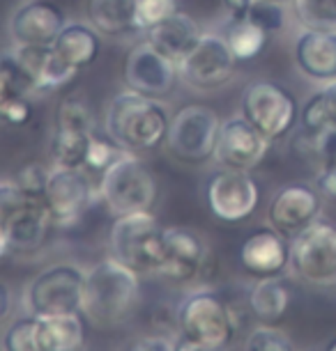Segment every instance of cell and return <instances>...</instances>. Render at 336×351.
Instances as JSON below:
<instances>
[{"label":"cell","mask_w":336,"mask_h":351,"mask_svg":"<svg viewBox=\"0 0 336 351\" xmlns=\"http://www.w3.org/2000/svg\"><path fill=\"white\" fill-rule=\"evenodd\" d=\"M51 228H54V221H51L46 204L25 200L23 207L5 223L8 246L14 253H35L44 246Z\"/></svg>","instance_id":"obj_20"},{"label":"cell","mask_w":336,"mask_h":351,"mask_svg":"<svg viewBox=\"0 0 336 351\" xmlns=\"http://www.w3.org/2000/svg\"><path fill=\"white\" fill-rule=\"evenodd\" d=\"M223 37H226L235 60L237 62H249V60H254V58L260 56L269 35L265 30H260L258 25H254L249 19H237V21H230Z\"/></svg>","instance_id":"obj_29"},{"label":"cell","mask_w":336,"mask_h":351,"mask_svg":"<svg viewBox=\"0 0 336 351\" xmlns=\"http://www.w3.org/2000/svg\"><path fill=\"white\" fill-rule=\"evenodd\" d=\"M221 122L214 108L203 104L184 106L170 117L166 147L182 163H205L214 154Z\"/></svg>","instance_id":"obj_9"},{"label":"cell","mask_w":336,"mask_h":351,"mask_svg":"<svg viewBox=\"0 0 336 351\" xmlns=\"http://www.w3.org/2000/svg\"><path fill=\"white\" fill-rule=\"evenodd\" d=\"M90 23L100 35L122 37L138 30L136 0H90Z\"/></svg>","instance_id":"obj_25"},{"label":"cell","mask_w":336,"mask_h":351,"mask_svg":"<svg viewBox=\"0 0 336 351\" xmlns=\"http://www.w3.org/2000/svg\"><path fill=\"white\" fill-rule=\"evenodd\" d=\"M318 158L320 165L336 163V129L318 136Z\"/></svg>","instance_id":"obj_41"},{"label":"cell","mask_w":336,"mask_h":351,"mask_svg":"<svg viewBox=\"0 0 336 351\" xmlns=\"http://www.w3.org/2000/svg\"><path fill=\"white\" fill-rule=\"evenodd\" d=\"M164 255V228L153 216L143 214L117 216L111 228V257L138 276L157 274Z\"/></svg>","instance_id":"obj_5"},{"label":"cell","mask_w":336,"mask_h":351,"mask_svg":"<svg viewBox=\"0 0 336 351\" xmlns=\"http://www.w3.org/2000/svg\"><path fill=\"white\" fill-rule=\"evenodd\" d=\"M37 337L42 351H83L88 344V322L83 313L37 317Z\"/></svg>","instance_id":"obj_23"},{"label":"cell","mask_w":336,"mask_h":351,"mask_svg":"<svg viewBox=\"0 0 336 351\" xmlns=\"http://www.w3.org/2000/svg\"><path fill=\"white\" fill-rule=\"evenodd\" d=\"M168 124L170 117L164 104L129 88L117 92L107 110V136L131 154L159 147L166 141Z\"/></svg>","instance_id":"obj_2"},{"label":"cell","mask_w":336,"mask_h":351,"mask_svg":"<svg viewBox=\"0 0 336 351\" xmlns=\"http://www.w3.org/2000/svg\"><path fill=\"white\" fill-rule=\"evenodd\" d=\"M122 147L117 145L113 138H109V136H92V141H90V149H88V161H85V172L88 175H100L102 177V172L109 168L111 163L115 161L117 156L122 154Z\"/></svg>","instance_id":"obj_33"},{"label":"cell","mask_w":336,"mask_h":351,"mask_svg":"<svg viewBox=\"0 0 336 351\" xmlns=\"http://www.w3.org/2000/svg\"><path fill=\"white\" fill-rule=\"evenodd\" d=\"M5 253H10V246H8V237H5L3 225H0V257H3Z\"/></svg>","instance_id":"obj_45"},{"label":"cell","mask_w":336,"mask_h":351,"mask_svg":"<svg viewBox=\"0 0 336 351\" xmlns=\"http://www.w3.org/2000/svg\"><path fill=\"white\" fill-rule=\"evenodd\" d=\"M315 191L320 197L336 202V163H325L320 165V175L315 180Z\"/></svg>","instance_id":"obj_39"},{"label":"cell","mask_w":336,"mask_h":351,"mask_svg":"<svg viewBox=\"0 0 336 351\" xmlns=\"http://www.w3.org/2000/svg\"><path fill=\"white\" fill-rule=\"evenodd\" d=\"M146 37L157 51L168 58V60L180 64L184 58L194 51V46L201 42L203 32L194 16L184 14V12H177V14L168 16L166 21L157 23L150 30H146Z\"/></svg>","instance_id":"obj_21"},{"label":"cell","mask_w":336,"mask_h":351,"mask_svg":"<svg viewBox=\"0 0 336 351\" xmlns=\"http://www.w3.org/2000/svg\"><path fill=\"white\" fill-rule=\"evenodd\" d=\"M3 351H42L37 337V317L12 322L3 335Z\"/></svg>","instance_id":"obj_32"},{"label":"cell","mask_w":336,"mask_h":351,"mask_svg":"<svg viewBox=\"0 0 336 351\" xmlns=\"http://www.w3.org/2000/svg\"><path fill=\"white\" fill-rule=\"evenodd\" d=\"M295 62L313 81L336 78V30H306L295 39Z\"/></svg>","instance_id":"obj_19"},{"label":"cell","mask_w":336,"mask_h":351,"mask_svg":"<svg viewBox=\"0 0 336 351\" xmlns=\"http://www.w3.org/2000/svg\"><path fill=\"white\" fill-rule=\"evenodd\" d=\"M67 19L54 0H25L10 16V39L14 46H51Z\"/></svg>","instance_id":"obj_17"},{"label":"cell","mask_w":336,"mask_h":351,"mask_svg":"<svg viewBox=\"0 0 336 351\" xmlns=\"http://www.w3.org/2000/svg\"><path fill=\"white\" fill-rule=\"evenodd\" d=\"M56 129H76L95 134V117H92L90 106L78 97H67L58 106Z\"/></svg>","instance_id":"obj_31"},{"label":"cell","mask_w":336,"mask_h":351,"mask_svg":"<svg viewBox=\"0 0 336 351\" xmlns=\"http://www.w3.org/2000/svg\"><path fill=\"white\" fill-rule=\"evenodd\" d=\"M235 56L226 37L203 35L184 60L177 64L182 81L194 90H216L226 85L235 74Z\"/></svg>","instance_id":"obj_11"},{"label":"cell","mask_w":336,"mask_h":351,"mask_svg":"<svg viewBox=\"0 0 336 351\" xmlns=\"http://www.w3.org/2000/svg\"><path fill=\"white\" fill-rule=\"evenodd\" d=\"M293 294L291 287L279 278H262L256 280L254 287L249 289V310L256 317V322L262 326H276L286 317L288 308H291Z\"/></svg>","instance_id":"obj_24"},{"label":"cell","mask_w":336,"mask_h":351,"mask_svg":"<svg viewBox=\"0 0 336 351\" xmlns=\"http://www.w3.org/2000/svg\"><path fill=\"white\" fill-rule=\"evenodd\" d=\"M100 195L117 216L153 211L159 200V184L153 170L131 152H122L100 177Z\"/></svg>","instance_id":"obj_4"},{"label":"cell","mask_w":336,"mask_h":351,"mask_svg":"<svg viewBox=\"0 0 336 351\" xmlns=\"http://www.w3.org/2000/svg\"><path fill=\"white\" fill-rule=\"evenodd\" d=\"M208 260L205 241L189 228H164V255L157 276L168 282H191L201 276Z\"/></svg>","instance_id":"obj_16"},{"label":"cell","mask_w":336,"mask_h":351,"mask_svg":"<svg viewBox=\"0 0 336 351\" xmlns=\"http://www.w3.org/2000/svg\"><path fill=\"white\" fill-rule=\"evenodd\" d=\"M245 351H295L293 340L276 326L254 328L245 340Z\"/></svg>","instance_id":"obj_36"},{"label":"cell","mask_w":336,"mask_h":351,"mask_svg":"<svg viewBox=\"0 0 336 351\" xmlns=\"http://www.w3.org/2000/svg\"><path fill=\"white\" fill-rule=\"evenodd\" d=\"M274 3H286V0H274Z\"/></svg>","instance_id":"obj_47"},{"label":"cell","mask_w":336,"mask_h":351,"mask_svg":"<svg viewBox=\"0 0 336 351\" xmlns=\"http://www.w3.org/2000/svg\"><path fill=\"white\" fill-rule=\"evenodd\" d=\"M177 76H180L177 64L157 51L148 39L136 44L129 51L127 62H124V83H127V88L153 99L170 95V90L177 83Z\"/></svg>","instance_id":"obj_14"},{"label":"cell","mask_w":336,"mask_h":351,"mask_svg":"<svg viewBox=\"0 0 336 351\" xmlns=\"http://www.w3.org/2000/svg\"><path fill=\"white\" fill-rule=\"evenodd\" d=\"M90 131L76 129H56L51 138V161L56 168H74L83 170L88 161V149L92 141Z\"/></svg>","instance_id":"obj_28"},{"label":"cell","mask_w":336,"mask_h":351,"mask_svg":"<svg viewBox=\"0 0 336 351\" xmlns=\"http://www.w3.org/2000/svg\"><path fill=\"white\" fill-rule=\"evenodd\" d=\"M291 269L313 287H336V223L315 218L293 237Z\"/></svg>","instance_id":"obj_7"},{"label":"cell","mask_w":336,"mask_h":351,"mask_svg":"<svg viewBox=\"0 0 336 351\" xmlns=\"http://www.w3.org/2000/svg\"><path fill=\"white\" fill-rule=\"evenodd\" d=\"M0 120L8 122L10 127H25L32 120V99L21 97L16 101H12L3 115H0Z\"/></svg>","instance_id":"obj_38"},{"label":"cell","mask_w":336,"mask_h":351,"mask_svg":"<svg viewBox=\"0 0 336 351\" xmlns=\"http://www.w3.org/2000/svg\"><path fill=\"white\" fill-rule=\"evenodd\" d=\"M180 12V0H136L138 30H150Z\"/></svg>","instance_id":"obj_35"},{"label":"cell","mask_w":336,"mask_h":351,"mask_svg":"<svg viewBox=\"0 0 336 351\" xmlns=\"http://www.w3.org/2000/svg\"><path fill=\"white\" fill-rule=\"evenodd\" d=\"M242 117L269 143L291 134L300 117V106L291 92L274 81H254L242 92Z\"/></svg>","instance_id":"obj_6"},{"label":"cell","mask_w":336,"mask_h":351,"mask_svg":"<svg viewBox=\"0 0 336 351\" xmlns=\"http://www.w3.org/2000/svg\"><path fill=\"white\" fill-rule=\"evenodd\" d=\"M127 351H173V342L164 335H143L131 340Z\"/></svg>","instance_id":"obj_40"},{"label":"cell","mask_w":336,"mask_h":351,"mask_svg":"<svg viewBox=\"0 0 336 351\" xmlns=\"http://www.w3.org/2000/svg\"><path fill=\"white\" fill-rule=\"evenodd\" d=\"M325 351H336V337H334V340H332V342H329V344H327V347H325Z\"/></svg>","instance_id":"obj_46"},{"label":"cell","mask_w":336,"mask_h":351,"mask_svg":"<svg viewBox=\"0 0 336 351\" xmlns=\"http://www.w3.org/2000/svg\"><path fill=\"white\" fill-rule=\"evenodd\" d=\"M315 218H320V193L309 184H286L269 200L267 225L286 239L300 234Z\"/></svg>","instance_id":"obj_15"},{"label":"cell","mask_w":336,"mask_h":351,"mask_svg":"<svg viewBox=\"0 0 336 351\" xmlns=\"http://www.w3.org/2000/svg\"><path fill=\"white\" fill-rule=\"evenodd\" d=\"M85 274L74 264H56L37 274L25 287L23 301L32 317L81 313Z\"/></svg>","instance_id":"obj_8"},{"label":"cell","mask_w":336,"mask_h":351,"mask_svg":"<svg viewBox=\"0 0 336 351\" xmlns=\"http://www.w3.org/2000/svg\"><path fill=\"white\" fill-rule=\"evenodd\" d=\"M251 3L254 0H223V8L228 12L230 21H237V19H247Z\"/></svg>","instance_id":"obj_42"},{"label":"cell","mask_w":336,"mask_h":351,"mask_svg":"<svg viewBox=\"0 0 336 351\" xmlns=\"http://www.w3.org/2000/svg\"><path fill=\"white\" fill-rule=\"evenodd\" d=\"M205 200L214 218L223 223H242L258 209L260 186L249 172L221 168L208 180Z\"/></svg>","instance_id":"obj_10"},{"label":"cell","mask_w":336,"mask_h":351,"mask_svg":"<svg viewBox=\"0 0 336 351\" xmlns=\"http://www.w3.org/2000/svg\"><path fill=\"white\" fill-rule=\"evenodd\" d=\"M12 313V291L5 282H0V324L10 317Z\"/></svg>","instance_id":"obj_43"},{"label":"cell","mask_w":336,"mask_h":351,"mask_svg":"<svg viewBox=\"0 0 336 351\" xmlns=\"http://www.w3.org/2000/svg\"><path fill=\"white\" fill-rule=\"evenodd\" d=\"M336 129V78L325 88L313 92L302 108V131L309 136H322Z\"/></svg>","instance_id":"obj_26"},{"label":"cell","mask_w":336,"mask_h":351,"mask_svg":"<svg viewBox=\"0 0 336 351\" xmlns=\"http://www.w3.org/2000/svg\"><path fill=\"white\" fill-rule=\"evenodd\" d=\"M247 19L267 35H274L286 25V10H283V3H274V0H254Z\"/></svg>","instance_id":"obj_34"},{"label":"cell","mask_w":336,"mask_h":351,"mask_svg":"<svg viewBox=\"0 0 336 351\" xmlns=\"http://www.w3.org/2000/svg\"><path fill=\"white\" fill-rule=\"evenodd\" d=\"M269 145L272 143L240 115L233 117V120L221 122L212 158L221 168L251 172L267 156Z\"/></svg>","instance_id":"obj_13"},{"label":"cell","mask_w":336,"mask_h":351,"mask_svg":"<svg viewBox=\"0 0 336 351\" xmlns=\"http://www.w3.org/2000/svg\"><path fill=\"white\" fill-rule=\"evenodd\" d=\"M306 30H336V0H293Z\"/></svg>","instance_id":"obj_30"},{"label":"cell","mask_w":336,"mask_h":351,"mask_svg":"<svg viewBox=\"0 0 336 351\" xmlns=\"http://www.w3.org/2000/svg\"><path fill=\"white\" fill-rule=\"evenodd\" d=\"M32 95H37L35 81L23 69V64L19 62L14 49L3 51L0 53V115L12 101Z\"/></svg>","instance_id":"obj_27"},{"label":"cell","mask_w":336,"mask_h":351,"mask_svg":"<svg viewBox=\"0 0 336 351\" xmlns=\"http://www.w3.org/2000/svg\"><path fill=\"white\" fill-rule=\"evenodd\" d=\"M173 351H203V349H201V347H196V344L191 342V340H187L184 335H180V337H177V340L173 342Z\"/></svg>","instance_id":"obj_44"},{"label":"cell","mask_w":336,"mask_h":351,"mask_svg":"<svg viewBox=\"0 0 336 351\" xmlns=\"http://www.w3.org/2000/svg\"><path fill=\"white\" fill-rule=\"evenodd\" d=\"M92 180L85 170L74 168H51L46 180L44 202L49 216L58 228H69L90 209Z\"/></svg>","instance_id":"obj_12"},{"label":"cell","mask_w":336,"mask_h":351,"mask_svg":"<svg viewBox=\"0 0 336 351\" xmlns=\"http://www.w3.org/2000/svg\"><path fill=\"white\" fill-rule=\"evenodd\" d=\"M100 32L85 23H65L60 35L51 44V56L71 71L90 67L100 56Z\"/></svg>","instance_id":"obj_22"},{"label":"cell","mask_w":336,"mask_h":351,"mask_svg":"<svg viewBox=\"0 0 336 351\" xmlns=\"http://www.w3.org/2000/svg\"><path fill=\"white\" fill-rule=\"evenodd\" d=\"M180 335L203 351H226L233 347L240 324L233 306L212 289H199L184 296L175 315Z\"/></svg>","instance_id":"obj_3"},{"label":"cell","mask_w":336,"mask_h":351,"mask_svg":"<svg viewBox=\"0 0 336 351\" xmlns=\"http://www.w3.org/2000/svg\"><path fill=\"white\" fill-rule=\"evenodd\" d=\"M138 274L120 264L115 257H107L85 274L81 313L90 324L100 328L120 326L136 313L141 303Z\"/></svg>","instance_id":"obj_1"},{"label":"cell","mask_w":336,"mask_h":351,"mask_svg":"<svg viewBox=\"0 0 336 351\" xmlns=\"http://www.w3.org/2000/svg\"><path fill=\"white\" fill-rule=\"evenodd\" d=\"M46 180H49V170L39 163H28L19 170L14 184L23 193L25 200L32 202H44V191H46ZM46 204V202H44Z\"/></svg>","instance_id":"obj_37"},{"label":"cell","mask_w":336,"mask_h":351,"mask_svg":"<svg viewBox=\"0 0 336 351\" xmlns=\"http://www.w3.org/2000/svg\"><path fill=\"white\" fill-rule=\"evenodd\" d=\"M240 264L256 280L279 278L291 267V239L269 225L254 230L240 246Z\"/></svg>","instance_id":"obj_18"}]
</instances>
